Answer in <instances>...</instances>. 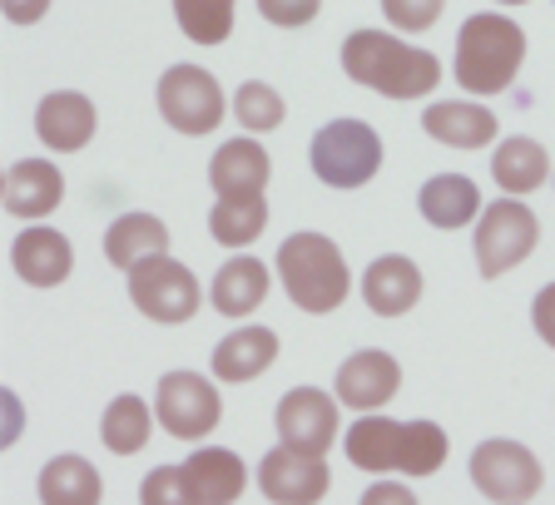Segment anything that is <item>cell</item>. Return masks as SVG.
Instances as JSON below:
<instances>
[{"instance_id":"obj_27","label":"cell","mask_w":555,"mask_h":505,"mask_svg":"<svg viewBox=\"0 0 555 505\" xmlns=\"http://www.w3.org/2000/svg\"><path fill=\"white\" fill-rule=\"evenodd\" d=\"M104 495V481L85 456H55L40 471V501L50 505H94Z\"/></svg>"},{"instance_id":"obj_2","label":"cell","mask_w":555,"mask_h":505,"mask_svg":"<svg viewBox=\"0 0 555 505\" xmlns=\"http://www.w3.org/2000/svg\"><path fill=\"white\" fill-rule=\"evenodd\" d=\"M347 80L367 85L387 100H427L441 80V65L431 50H416L387 30H352L343 40Z\"/></svg>"},{"instance_id":"obj_1","label":"cell","mask_w":555,"mask_h":505,"mask_svg":"<svg viewBox=\"0 0 555 505\" xmlns=\"http://www.w3.org/2000/svg\"><path fill=\"white\" fill-rule=\"evenodd\" d=\"M343 451L367 476H431L441 471L451 441L437 422H392V416L362 412V422L347 426Z\"/></svg>"},{"instance_id":"obj_16","label":"cell","mask_w":555,"mask_h":505,"mask_svg":"<svg viewBox=\"0 0 555 505\" xmlns=\"http://www.w3.org/2000/svg\"><path fill=\"white\" fill-rule=\"evenodd\" d=\"M11 268L30 287H60L69 277V268H75V248H69V238L60 229L30 223L11 243Z\"/></svg>"},{"instance_id":"obj_3","label":"cell","mask_w":555,"mask_h":505,"mask_svg":"<svg viewBox=\"0 0 555 505\" xmlns=\"http://www.w3.org/2000/svg\"><path fill=\"white\" fill-rule=\"evenodd\" d=\"M526 65V30L496 11H481L456 35V85L472 94H501Z\"/></svg>"},{"instance_id":"obj_13","label":"cell","mask_w":555,"mask_h":505,"mask_svg":"<svg viewBox=\"0 0 555 505\" xmlns=\"http://www.w3.org/2000/svg\"><path fill=\"white\" fill-rule=\"evenodd\" d=\"M402 387V367H397L392 352H377V347H362L337 367V402L352 406V412H377L387 406Z\"/></svg>"},{"instance_id":"obj_33","label":"cell","mask_w":555,"mask_h":505,"mask_svg":"<svg viewBox=\"0 0 555 505\" xmlns=\"http://www.w3.org/2000/svg\"><path fill=\"white\" fill-rule=\"evenodd\" d=\"M139 501L144 505H184V491H179V466H159V471L144 476Z\"/></svg>"},{"instance_id":"obj_6","label":"cell","mask_w":555,"mask_h":505,"mask_svg":"<svg viewBox=\"0 0 555 505\" xmlns=\"http://www.w3.org/2000/svg\"><path fill=\"white\" fill-rule=\"evenodd\" d=\"M535 243H541V219L516 194H506L481 208V223H476V238H472L476 268H481V277H501L516 263H526L535 252Z\"/></svg>"},{"instance_id":"obj_26","label":"cell","mask_w":555,"mask_h":505,"mask_svg":"<svg viewBox=\"0 0 555 505\" xmlns=\"http://www.w3.org/2000/svg\"><path fill=\"white\" fill-rule=\"evenodd\" d=\"M150 252H169V229H164L154 213H119L104 233V258L129 273L139 258H150Z\"/></svg>"},{"instance_id":"obj_9","label":"cell","mask_w":555,"mask_h":505,"mask_svg":"<svg viewBox=\"0 0 555 505\" xmlns=\"http://www.w3.org/2000/svg\"><path fill=\"white\" fill-rule=\"evenodd\" d=\"M154 412H159V426L169 437L204 441L223 416V397L198 372H164L159 391H154Z\"/></svg>"},{"instance_id":"obj_25","label":"cell","mask_w":555,"mask_h":505,"mask_svg":"<svg viewBox=\"0 0 555 505\" xmlns=\"http://www.w3.org/2000/svg\"><path fill=\"white\" fill-rule=\"evenodd\" d=\"M154 422H159V412H154L144 397L125 391V397H115V402L104 406L100 441L115 451V456H139V451L150 446V437H154Z\"/></svg>"},{"instance_id":"obj_4","label":"cell","mask_w":555,"mask_h":505,"mask_svg":"<svg viewBox=\"0 0 555 505\" xmlns=\"http://www.w3.org/2000/svg\"><path fill=\"white\" fill-rule=\"evenodd\" d=\"M278 277H283V293L298 302L302 312H337L352 293V273H347V258L327 233H293L278 248Z\"/></svg>"},{"instance_id":"obj_28","label":"cell","mask_w":555,"mask_h":505,"mask_svg":"<svg viewBox=\"0 0 555 505\" xmlns=\"http://www.w3.org/2000/svg\"><path fill=\"white\" fill-rule=\"evenodd\" d=\"M263 229H268L263 194L258 198H219L214 213H208V233H214V243H223V248H248Z\"/></svg>"},{"instance_id":"obj_22","label":"cell","mask_w":555,"mask_h":505,"mask_svg":"<svg viewBox=\"0 0 555 505\" xmlns=\"http://www.w3.org/2000/svg\"><path fill=\"white\" fill-rule=\"evenodd\" d=\"M416 208H422V219H427L431 229H441V233L462 229V223H472L476 213H481V189H476L466 173H437V179L422 184Z\"/></svg>"},{"instance_id":"obj_32","label":"cell","mask_w":555,"mask_h":505,"mask_svg":"<svg viewBox=\"0 0 555 505\" xmlns=\"http://www.w3.org/2000/svg\"><path fill=\"white\" fill-rule=\"evenodd\" d=\"M323 11V0H258V15L268 25H283V30H298L312 15Z\"/></svg>"},{"instance_id":"obj_23","label":"cell","mask_w":555,"mask_h":505,"mask_svg":"<svg viewBox=\"0 0 555 505\" xmlns=\"http://www.w3.org/2000/svg\"><path fill=\"white\" fill-rule=\"evenodd\" d=\"M491 179H496L506 194L526 198V194H535V189H545V179H551V154H545L535 139L511 134V139H501L496 154H491Z\"/></svg>"},{"instance_id":"obj_35","label":"cell","mask_w":555,"mask_h":505,"mask_svg":"<svg viewBox=\"0 0 555 505\" xmlns=\"http://www.w3.org/2000/svg\"><path fill=\"white\" fill-rule=\"evenodd\" d=\"M362 501H367V505H412L416 495L406 491V481H372Z\"/></svg>"},{"instance_id":"obj_36","label":"cell","mask_w":555,"mask_h":505,"mask_svg":"<svg viewBox=\"0 0 555 505\" xmlns=\"http://www.w3.org/2000/svg\"><path fill=\"white\" fill-rule=\"evenodd\" d=\"M0 11H5L11 25H35L50 11V0H0Z\"/></svg>"},{"instance_id":"obj_8","label":"cell","mask_w":555,"mask_h":505,"mask_svg":"<svg viewBox=\"0 0 555 505\" xmlns=\"http://www.w3.org/2000/svg\"><path fill=\"white\" fill-rule=\"evenodd\" d=\"M154 100H159L164 125L179 129V134H214L223 125V115H229L219 80L198 65H169Z\"/></svg>"},{"instance_id":"obj_20","label":"cell","mask_w":555,"mask_h":505,"mask_svg":"<svg viewBox=\"0 0 555 505\" xmlns=\"http://www.w3.org/2000/svg\"><path fill=\"white\" fill-rule=\"evenodd\" d=\"M422 129H427L437 144L447 150H481V144H496V115L486 104L472 100H437L422 109Z\"/></svg>"},{"instance_id":"obj_38","label":"cell","mask_w":555,"mask_h":505,"mask_svg":"<svg viewBox=\"0 0 555 505\" xmlns=\"http://www.w3.org/2000/svg\"><path fill=\"white\" fill-rule=\"evenodd\" d=\"M501 5H526V0H501Z\"/></svg>"},{"instance_id":"obj_18","label":"cell","mask_w":555,"mask_h":505,"mask_svg":"<svg viewBox=\"0 0 555 505\" xmlns=\"http://www.w3.org/2000/svg\"><path fill=\"white\" fill-rule=\"evenodd\" d=\"M65 198V173L50 159H21L5 169V213L11 219H50Z\"/></svg>"},{"instance_id":"obj_10","label":"cell","mask_w":555,"mask_h":505,"mask_svg":"<svg viewBox=\"0 0 555 505\" xmlns=\"http://www.w3.org/2000/svg\"><path fill=\"white\" fill-rule=\"evenodd\" d=\"M472 481L486 501H531L545 476H541V461H535L531 446L496 437L472 451Z\"/></svg>"},{"instance_id":"obj_24","label":"cell","mask_w":555,"mask_h":505,"mask_svg":"<svg viewBox=\"0 0 555 505\" xmlns=\"http://www.w3.org/2000/svg\"><path fill=\"white\" fill-rule=\"evenodd\" d=\"M208 298H214V308H219L223 318H248V312L263 308V298H268V263L248 258V252L229 258V263L219 268V277H214V287H208Z\"/></svg>"},{"instance_id":"obj_11","label":"cell","mask_w":555,"mask_h":505,"mask_svg":"<svg viewBox=\"0 0 555 505\" xmlns=\"http://www.w3.org/2000/svg\"><path fill=\"white\" fill-rule=\"evenodd\" d=\"M337 406H343L337 391L327 397V391H318V387H293L273 412L278 441L293 451H308V456H327V446L337 441V422H343Z\"/></svg>"},{"instance_id":"obj_31","label":"cell","mask_w":555,"mask_h":505,"mask_svg":"<svg viewBox=\"0 0 555 505\" xmlns=\"http://www.w3.org/2000/svg\"><path fill=\"white\" fill-rule=\"evenodd\" d=\"M447 11V0H382V15L402 30H431Z\"/></svg>"},{"instance_id":"obj_15","label":"cell","mask_w":555,"mask_h":505,"mask_svg":"<svg viewBox=\"0 0 555 505\" xmlns=\"http://www.w3.org/2000/svg\"><path fill=\"white\" fill-rule=\"evenodd\" d=\"M94 125H100V115H94V100L80 90H55L46 94V100L35 104V134H40V144L55 154H75L85 150L94 139Z\"/></svg>"},{"instance_id":"obj_5","label":"cell","mask_w":555,"mask_h":505,"mask_svg":"<svg viewBox=\"0 0 555 505\" xmlns=\"http://www.w3.org/2000/svg\"><path fill=\"white\" fill-rule=\"evenodd\" d=\"M308 159L327 189H362L382 169V139L362 119H333L312 134Z\"/></svg>"},{"instance_id":"obj_30","label":"cell","mask_w":555,"mask_h":505,"mask_svg":"<svg viewBox=\"0 0 555 505\" xmlns=\"http://www.w3.org/2000/svg\"><path fill=\"white\" fill-rule=\"evenodd\" d=\"M233 115H238V125L248 129V134H268V129L283 125L288 104H283V94H278L273 85H263V80H243L238 90H233Z\"/></svg>"},{"instance_id":"obj_37","label":"cell","mask_w":555,"mask_h":505,"mask_svg":"<svg viewBox=\"0 0 555 505\" xmlns=\"http://www.w3.org/2000/svg\"><path fill=\"white\" fill-rule=\"evenodd\" d=\"M0 412H5V431H0V437H5V446H11V441L21 437V402H15V397H5V406H0Z\"/></svg>"},{"instance_id":"obj_21","label":"cell","mask_w":555,"mask_h":505,"mask_svg":"<svg viewBox=\"0 0 555 505\" xmlns=\"http://www.w3.org/2000/svg\"><path fill=\"white\" fill-rule=\"evenodd\" d=\"M278 362V333L273 327H238L229 333L219 347H214V377L219 381H258L268 367Z\"/></svg>"},{"instance_id":"obj_29","label":"cell","mask_w":555,"mask_h":505,"mask_svg":"<svg viewBox=\"0 0 555 505\" xmlns=\"http://www.w3.org/2000/svg\"><path fill=\"white\" fill-rule=\"evenodd\" d=\"M233 5L238 0H173V15L194 46H223L233 30Z\"/></svg>"},{"instance_id":"obj_34","label":"cell","mask_w":555,"mask_h":505,"mask_svg":"<svg viewBox=\"0 0 555 505\" xmlns=\"http://www.w3.org/2000/svg\"><path fill=\"white\" fill-rule=\"evenodd\" d=\"M531 322H535V333H541L545 347H555V283H545L541 293H535L531 302Z\"/></svg>"},{"instance_id":"obj_14","label":"cell","mask_w":555,"mask_h":505,"mask_svg":"<svg viewBox=\"0 0 555 505\" xmlns=\"http://www.w3.org/2000/svg\"><path fill=\"white\" fill-rule=\"evenodd\" d=\"M243 485H248V471H243V461L229 446H204L189 461H179L184 505H229L243 495Z\"/></svg>"},{"instance_id":"obj_12","label":"cell","mask_w":555,"mask_h":505,"mask_svg":"<svg viewBox=\"0 0 555 505\" xmlns=\"http://www.w3.org/2000/svg\"><path fill=\"white\" fill-rule=\"evenodd\" d=\"M327 485H333L327 456H308V451H293L283 441L258 466V491L278 505H312L327 495Z\"/></svg>"},{"instance_id":"obj_7","label":"cell","mask_w":555,"mask_h":505,"mask_svg":"<svg viewBox=\"0 0 555 505\" xmlns=\"http://www.w3.org/2000/svg\"><path fill=\"white\" fill-rule=\"evenodd\" d=\"M125 277H129V302H134L150 322H164V327L189 322L198 312V302H204L198 277L189 273L184 263H173L169 252H150V258H139Z\"/></svg>"},{"instance_id":"obj_17","label":"cell","mask_w":555,"mask_h":505,"mask_svg":"<svg viewBox=\"0 0 555 505\" xmlns=\"http://www.w3.org/2000/svg\"><path fill=\"white\" fill-rule=\"evenodd\" d=\"M273 179V159L263 144L254 139H229L219 144V154L208 159V189L214 198H258Z\"/></svg>"},{"instance_id":"obj_19","label":"cell","mask_w":555,"mask_h":505,"mask_svg":"<svg viewBox=\"0 0 555 505\" xmlns=\"http://www.w3.org/2000/svg\"><path fill=\"white\" fill-rule=\"evenodd\" d=\"M362 298L377 318H402L422 302V268L402 252H382L377 263L362 273Z\"/></svg>"}]
</instances>
